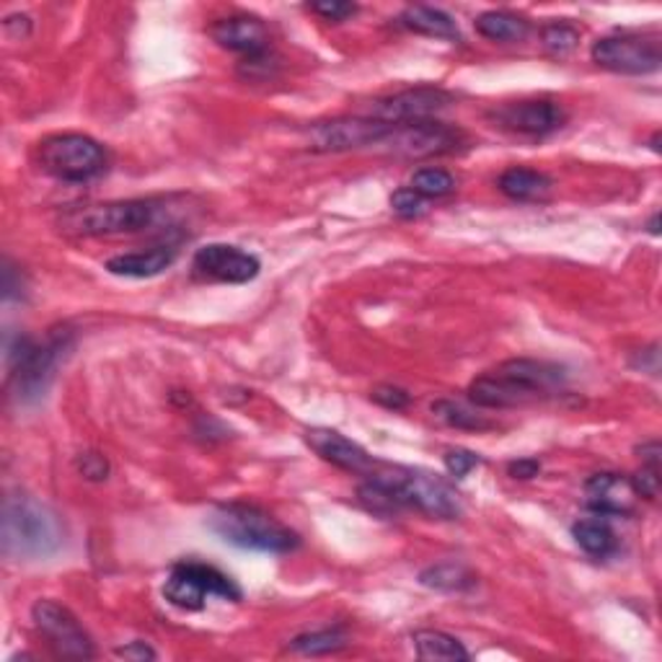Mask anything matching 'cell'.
<instances>
[{
	"label": "cell",
	"instance_id": "6da1fadb",
	"mask_svg": "<svg viewBox=\"0 0 662 662\" xmlns=\"http://www.w3.org/2000/svg\"><path fill=\"white\" fill-rule=\"evenodd\" d=\"M567 384V370L546 359H505L496 370L479 376L469 386V399L481 409H515L544 396L559 393Z\"/></svg>",
	"mask_w": 662,
	"mask_h": 662
},
{
	"label": "cell",
	"instance_id": "7a4b0ae2",
	"mask_svg": "<svg viewBox=\"0 0 662 662\" xmlns=\"http://www.w3.org/2000/svg\"><path fill=\"white\" fill-rule=\"evenodd\" d=\"M3 553L9 559H47L62 546V525L45 502L13 494L3 505Z\"/></svg>",
	"mask_w": 662,
	"mask_h": 662
},
{
	"label": "cell",
	"instance_id": "3957f363",
	"mask_svg": "<svg viewBox=\"0 0 662 662\" xmlns=\"http://www.w3.org/2000/svg\"><path fill=\"white\" fill-rule=\"evenodd\" d=\"M213 534H218L222 541L239 549L264 551V553H287L300 546V538L295 530L275 521L267 510L256 505H220L207 517Z\"/></svg>",
	"mask_w": 662,
	"mask_h": 662
},
{
	"label": "cell",
	"instance_id": "277c9868",
	"mask_svg": "<svg viewBox=\"0 0 662 662\" xmlns=\"http://www.w3.org/2000/svg\"><path fill=\"white\" fill-rule=\"evenodd\" d=\"M70 331H55L49 334L45 344H37L32 336L19 334L16 340L9 342L5 347V357L11 365V378L16 386L19 399H37L47 391V386L53 384L57 365L65 357V352L70 350Z\"/></svg>",
	"mask_w": 662,
	"mask_h": 662
},
{
	"label": "cell",
	"instance_id": "5b68a950",
	"mask_svg": "<svg viewBox=\"0 0 662 662\" xmlns=\"http://www.w3.org/2000/svg\"><path fill=\"white\" fill-rule=\"evenodd\" d=\"M161 218V205L156 199H122V203L85 205L65 213L60 226L73 236H114L138 233L153 228Z\"/></svg>",
	"mask_w": 662,
	"mask_h": 662
},
{
	"label": "cell",
	"instance_id": "8992f818",
	"mask_svg": "<svg viewBox=\"0 0 662 662\" xmlns=\"http://www.w3.org/2000/svg\"><path fill=\"white\" fill-rule=\"evenodd\" d=\"M37 161L42 171L60 179V182L83 184L104 174L106 166H110V156H106L102 142L89 138V135L62 133L49 135L39 142Z\"/></svg>",
	"mask_w": 662,
	"mask_h": 662
},
{
	"label": "cell",
	"instance_id": "52a82bcc",
	"mask_svg": "<svg viewBox=\"0 0 662 662\" xmlns=\"http://www.w3.org/2000/svg\"><path fill=\"white\" fill-rule=\"evenodd\" d=\"M380 477L391 484L407 510L414 507L422 515L437 517V521H456L464 513L458 492L437 473L422 469H393L380 473Z\"/></svg>",
	"mask_w": 662,
	"mask_h": 662
},
{
	"label": "cell",
	"instance_id": "ba28073f",
	"mask_svg": "<svg viewBox=\"0 0 662 662\" xmlns=\"http://www.w3.org/2000/svg\"><path fill=\"white\" fill-rule=\"evenodd\" d=\"M210 595L233 603L241 601L239 585L203 561H179L163 585V598L182 610H203Z\"/></svg>",
	"mask_w": 662,
	"mask_h": 662
},
{
	"label": "cell",
	"instance_id": "9c48e42d",
	"mask_svg": "<svg viewBox=\"0 0 662 662\" xmlns=\"http://www.w3.org/2000/svg\"><path fill=\"white\" fill-rule=\"evenodd\" d=\"M595 65L624 76L658 73L662 65L660 39L650 34H610L590 49Z\"/></svg>",
	"mask_w": 662,
	"mask_h": 662
},
{
	"label": "cell",
	"instance_id": "30bf717a",
	"mask_svg": "<svg viewBox=\"0 0 662 662\" xmlns=\"http://www.w3.org/2000/svg\"><path fill=\"white\" fill-rule=\"evenodd\" d=\"M32 621L37 629L49 639L57 654L70 660H91L93 650L91 637L85 635L81 621L70 614V608L60 606L57 601L42 598L32 606Z\"/></svg>",
	"mask_w": 662,
	"mask_h": 662
},
{
	"label": "cell",
	"instance_id": "8fae6325",
	"mask_svg": "<svg viewBox=\"0 0 662 662\" xmlns=\"http://www.w3.org/2000/svg\"><path fill=\"white\" fill-rule=\"evenodd\" d=\"M450 104L453 93L435 89V85H420V89L399 91L393 93V96L373 102L368 117L391 127L416 125V122H427L430 117H435L437 112L448 110Z\"/></svg>",
	"mask_w": 662,
	"mask_h": 662
},
{
	"label": "cell",
	"instance_id": "7c38bea8",
	"mask_svg": "<svg viewBox=\"0 0 662 662\" xmlns=\"http://www.w3.org/2000/svg\"><path fill=\"white\" fill-rule=\"evenodd\" d=\"M391 125L370 119V117H342L321 122L313 125L308 138H311L313 150H323V153H342V150H357L368 146H380L388 135H391Z\"/></svg>",
	"mask_w": 662,
	"mask_h": 662
},
{
	"label": "cell",
	"instance_id": "4fadbf2b",
	"mask_svg": "<svg viewBox=\"0 0 662 662\" xmlns=\"http://www.w3.org/2000/svg\"><path fill=\"white\" fill-rule=\"evenodd\" d=\"M192 267L199 277L213 279V283L226 285H243L251 283L262 270L259 259L249 251L230 243H207V247L197 249V254L192 259Z\"/></svg>",
	"mask_w": 662,
	"mask_h": 662
},
{
	"label": "cell",
	"instance_id": "5bb4252c",
	"mask_svg": "<svg viewBox=\"0 0 662 662\" xmlns=\"http://www.w3.org/2000/svg\"><path fill=\"white\" fill-rule=\"evenodd\" d=\"M464 140V135L458 129H453L443 122H416V125H401L393 127L391 135L384 142L393 153L404 158H430L453 153Z\"/></svg>",
	"mask_w": 662,
	"mask_h": 662
},
{
	"label": "cell",
	"instance_id": "9a60e30c",
	"mask_svg": "<svg viewBox=\"0 0 662 662\" xmlns=\"http://www.w3.org/2000/svg\"><path fill=\"white\" fill-rule=\"evenodd\" d=\"M496 125L502 129L517 135H549L564 125L567 114L557 102L549 99H534V102H515V104H502L496 110L489 112Z\"/></svg>",
	"mask_w": 662,
	"mask_h": 662
},
{
	"label": "cell",
	"instance_id": "2e32d148",
	"mask_svg": "<svg viewBox=\"0 0 662 662\" xmlns=\"http://www.w3.org/2000/svg\"><path fill=\"white\" fill-rule=\"evenodd\" d=\"M585 502L595 515H629L635 513L637 492L631 479L621 473H595L585 481Z\"/></svg>",
	"mask_w": 662,
	"mask_h": 662
},
{
	"label": "cell",
	"instance_id": "e0dca14e",
	"mask_svg": "<svg viewBox=\"0 0 662 662\" xmlns=\"http://www.w3.org/2000/svg\"><path fill=\"white\" fill-rule=\"evenodd\" d=\"M306 443L319 453L323 460L340 466V469L350 473H373L376 460L370 458V453L359 448L357 443H352L350 437H344L336 430L327 427H313L306 433Z\"/></svg>",
	"mask_w": 662,
	"mask_h": 662
},
{
	"label": "cell",
	"instance_id": "ac0fdd59",
	"mask_svg": "<svg viewBox=\"0 0 662 662\" xmlns=\"http://www.w3.org/2000/svg\"><path fill=\"white\" fill-rule=\"evenodd\" d=\"M210 34L220 47L230 49V53H239L243 57L270 53L267 26H264L259 19H251V16L220 19L213 24Z\"/></svg>",
	"mask_w": 662,
	"mask_h": 662
},
{
	"label": "cell",
	"instance_id": "d6986e66",
	"mask_svg": "<svg viewBox=\"0 0 662 662\" xmlns=\"http://www.w3.org/2000/svg\"><path fill=\"white\" fill-rule=\"evenodd\" d=\"M176 259V247L171 243H161L148 251H133V254H119L112 256L106 262V270L117 277H133V279H146L161 275L166 267H171Z\"/></svg>",
	"mask_w": 662,
	"mask_h": 662
},
{
	"label": "cell",
	"instance_id": "ffe728a7",
	"mask_svg": "<svg viewBox=\"0 0 662 662\" xmlns=\"http://www.w3.org/2000/svg\"><path fill=\"white\" fill-rule=\"evenodd\" d=\"M496 186H500V192L505 197L515 199V203H534V199H544L551 192L553 182L544 171L513 166V169L502 171V176L496 179Z\"/></svg>",
	"mask_w": 662,
	"mask_h": 662
},
{
	"label": "cell",
	"instance_id": "44dd1931",
	"mask_svg": "<svg viewBox=\"0 0 662 662\" xmlns=\"http://www.w3.org/2000/svg\"><path fill=\"white\" fill-rule=\"evenodd\" d=\"M401 24H404L409 32L422 34V37H435V39H458V24L450 13H445L443 9H433V5H409L401 13Z\"/></svg>",
	"mask_w": 662,
	"mask_h": 662
},
{
	"label": "cell",
	"instance_id": "7402d4cb",
	"mask_svg": "<svg viewBox=\"0 0 662 662\" xmlns=\"http://www.w3.org/2000/svg\"><path fill=\"white\" fill-rule=\"evenodd\" d=\"M414 650L420 654V660H433V662H466L471 658L469 650L458 642L456 637L445 635L437 629H422L414 631L412 637Z\"/></svg>",
	"mask_w": 662,
	"mask_h": 662
},
{
	"label": "cell",
	"instance_id": "603a6c76",
	"mask_svg": "<svg viewBox=\"0 0 662 662\" xmlns=\"http://www.w3.org/2000/svg\"><path fill=\"white\" fill-rule=\"evenodd\" d=\"M572 538L582 551L590 553L595 559H606L616 551V534L614 528L603 521L601 515L585 517L572 525Z\"/></svg>",
	"mask_w": 662,
	"mask_h": 662
},
{
	"label": "cell",
	"instance_id": "cb8c5ba5",
	"mask_svg": "<svg viewBox=\"0 0 662 662\" xmlns=\"http://www.w3.org/2000/svg\"><path fill=\"white\" fill-rule=\"evenodd\" d=\"M477 32L492 42H521L528 34V21L510 11H487L473 21Z\"/></svg>",
	"mask_w": 662,
	"mask_h": 662
},
{
	"label": "cell",
	"instance_id": "d4e9b609",
	"mask_svg": "<svg viewBox=\"0 0 662 662\" xmlns=\"http://www.w3.org/2000/svg\"><path fill=\"white\" fill-rule=\"evenodd\" d=\"M420 582L430 590H441V593H466L477 585V574L456 561H443V564L427 567L420 574Z\"/></svg>",
	"mask_w": 662,
	"mask_h": 662
},
{
	"label": "cell",
	"instance_id": "484cf974",
	"mask_svg": "<svg viewBox=\"0 0 662 662\" xmlns=\"http://www.w3.org/2000/svg\"><path fill=\"white\" fill-rule=\"evenodd\" d=\"M409 186H412V190L424 199H441L456 192V179H453L445 169H433V166H427V169L414 171Z\"/></svg>",
	"mask_w": 662,
	"mask_h": 662
},
{
	"label": "cell",
	"instance_id": "4316f807",
	"mask_svg": "<svg viewBox=\"0 0 662 662\" xmlns=\"http://www.w3.org/2000/svg\"><path fill=\"white\" fill-rule=\"evenodd\" d=\"M433 412L437 420H443L445 424H450V427L456 430H489L492 427V422L487 420V416L473 414L471 409L456 404V401H435Z\"/></svg>",
	"mask_w": 662,
	"mask_h": 662
},
{
	"label": "cell",
	"instance_id": "83f0119b",
	"mask_svg": "<svg viewBox=\"0 0 662 662\" xmlns=\"http://www.w3.org/2000/svg\"><path fill=\"white\" fill-rule=\"evenodd\" d=\"M347 647V637L336 629H327V631H311V635H300L290 642L293 652L300 654H329Z\"/></svg>",
	"mask_w": 662,
	"mask_h": 662
},
{
	"label": "cell",
	"instance_id": "f1b7e54d",
	"mask_svg": "<svg viewBox=\"0 0 662 662\" xmlns=\"http://www.w3.org/2000/svg\"><path fill=\"white\" fill-rule=\"evenodd\" d=\"M544 47L549 49L551 55H570L574 47L580 45V32L572 24H564V21H553V24L544 26L541 32Z\"/></svg>",
	"mask_w": 662,
	"mask_h": 662
},
{
	"label": "cell",
	"instance_id": "f546056e",
	"mask_svg": "<svg viewBox=\"0 0 662 662\" xmlns=\"http://www.w3.org/2000/svg\"><path fill=\"white\" fill-rule=\"evenodd\" d=\"M391 207L399 218L412 220V218H420V215H424V210H427V199L420 197L412 186H404V190L391 194Z\"/></svg>",
	"mask_w": 662,
	"mask_h": 662
},
{
	"label": "cell",
	"instance_id": "4dcf8cb0",
	"mask_svg": "<svg viewBox=\"0 0 662 662\" xmlns=\"http://www.w3.org/2000/svg\"><path fill=\"white\" fill-rule=\"evenodd\" d=\"M631 487H635L637 496L654 500L660 494V464H642V469L631 477Z\"/></svg>",
	"mask_w": 662,
	"mask_h": 662
},
{
	"label": "cell",
	"instance_id": "1f68e13d",
	"mask_svg": "<svg viewBox=\"0 0 662 662\" xmlns=\"http://www.w3.org/2000/svg\"><path fill=\"white\" fill-rule=\"evenodd\" d=\"M477 466H481V456H477V453L464 450V448L445 453V469H448L450 477H456V479L469 477Z\"/></svg>",
	"mask_w": 662,
	"mask_h": 662
},
{
	"label": "cell",
	"instance_id": "d6a6232c",
	"mask_svg": "<svg viewBox=\"0 0 662 662\" xmlns=\"http://www.w3.org/2000/svg\"><path fill=\"white\" fill-rule=\"evenodd\" d=\"M76 466H78V471H81L83 477L91 481H104L106 477H110V460H106L102 453H93V450L81 453L76 460Z\"/></svg>",
	"mask_w": 662,
	"mask_h": 662
},
{
	"label": "cell",
	"instance_id": "836d02e7",
	"mask_svg": "<svg viewBox=\"0 0 662 662\" xmlns=\"http://www.w3.org/2000/svg\"><path fill=\"white\" fill-rule=\"evenodd\" d=\"M370 399L380 407L393 409V412H401V409L412 404V396H409L404 388H396V386H378L376 391L370 393Z\"/></svg>",
	"mask_w": 662,
	"mask_h": 662
},
{
	"label": "cell",
	"instance_id": "e575fe53",
	"mask_svg": "<svg viewBox=\"0 0 662 662\" xmlns=\"http://www.w3.org/2000/svg\"><path fill=\"white\" fill-rule=\"evenodd\" d=\"M313 13H319L321 19L334 21V24H340V21L350 19L352 13L357 11L355 3H344V0H321V3L311 5Z\"/></svg>",
	"mask_w": 662,
	"mask_h": 662
},
{
	"label": "cell",
	"instance_id": "d590c367",
	"mask_svg": "<svg viewBox=\"0 0 662 662\" xmlns=\"http://www.w3.org/2000/svg\"><path fill=\"white\" fill-rule=\"evenodd\" d=\"M275 68H277V60L272 53L243 57V62H241V73L247 78H270Z\"/></svg>",
	"mask_w": 662,
	"mask_h": 662
},
{
	"label": "cell",
	"instance_id": "8d00e7d4",
	"mask_svg": "<svg viewBox=\"0 0 662 662\" xmlns=\"http://www.w3.org/2000/svg\"><path fill=\"white\" fill-rule=\"evenodd\" d=\"M114 654H117V658H125V660H135V662L156 660V650H150L146 642H129L125 647H117Z\"/></svg>",
	"mask_w": 662,
	"mask_h": 662
},
{
	"label": "cell",
	"instance_id": "74e56055",
	"mask_svg": "<svg viewBox=\"0 0 662 662\" xmlns=\"http://www.w3.org/2000/svg\"><path fill=\"white\" fill-rule=\"evenodd\" d=\"M507 471L513 479H534L538 477V471H541V464H538L536 458H521L513 460V464L507 466Z\"/></svg>",
	"mask_w": 662,
	"mask_h": 662
},
{
	"label": "cell",
	"instance_id": "f35d334b",
	"mask_svg": "<svg viewBox=\"0 0 662 662\" xmlns=\"http://www.w3.org/2000/svg\"><path fill=\"white\" fill-rule=\"evenodd\" d=\"M19 290H21V277L16 279V267H11V264L5 262V267H3V298L13 300L16 295H21Z\"/></svg>",
	"mask_w": 662,
	"mask_h": 662
},
{
	"label": "cell",
	"instance_id": "ab89813d",
	"mask_svg": "<svg viewBox=\"0 0 662 662\" xmlns=\"http://www.w3.org/2000/svg\"><path fill=\"white\" fill-rule=\"evenodd\" d=\"M658 220H660V215H652V220H650V233L652 236L660 233V230H658Z\"/></svg>",
	"mask_w": 662,
	"mask_h": 662
}]
</instances>
